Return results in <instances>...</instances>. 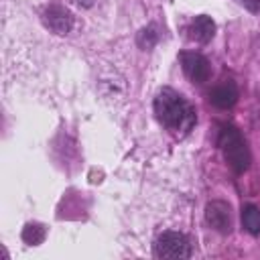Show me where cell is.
Instances as JSON below:
<instances>
[{
	"mask_svg": "<svg viewBox=\"0 0 260 260\" xmlns=\"http://www.w3.org/2000/svg\"><path fill=\"white\" fill-rule=\"evenodd\" d=\"M154 114L158 122L177 136H185L197 122L195 108L175 89L162 87L154 98Z\"/></svg>",
	"mask_w": 260,
	"mask_h": 260,
	"instance_id": "6da1fadb",
	"label": "cell"
},
{
	"mask_svg": "<svg viewBox=\"0 0 260 260\" xmlns=\"http://www.w3.org/2000/svg\"><path fill=\"white\" fill-rule=\"evenodd\" d=\"M43 22H45V26L51 32H55V35H67V32H71L75 18H73V14H71L69 8H65L61 4H49L43 10Z\"/></svg>",
	"mask_w": 260,
	"mask_h": 260,
	"instance_id": "277c9868",
	"label": "cell"
},
{
	"mask_svg": "<svg viewBox=\"0 0 260 260\" xmlns=\"http://www.w3.org/2000/svg\"><path fill=\"white\" fill-rule=\"evenodd\" d=\"M217 144L223 152V158L236 173H244L250 167V150L238 128L223 124L217 136Z\"/></svg>",
	"mask_w": 260,
	"mask_h": 260,
	"instance_id": "7a4b0ae2",
	"label": "cell"
},
{
	"mask_svg": "<svg viewBox=\"0 0 260 260\" xmlns=\"http://www.w3.org/2000/svg\"><path fill=\"white\" fill-rule=\"evenodd\" d=\"M154 256L162 260H183L191 256L189 238L181 232H162L154 240Z\"/></svg>",
	"mask_w": 260,
	"mask_h": 260,
	"instance_id": "3957f363",
	"label": "cell"
},
{
	"mask_svg": "<svg viewBox=\"0 0 260 260\" xmlns=\"http://www.w3.org/2000/svg\"><path fill=\"white\" fill-rule=\"evenodd\" d=\"M209 100H211L213 106H217L221 110L232 108L238 102V87H236V83L234 81H225V83L213 87L211 93H209Z\"/></svg>",
	"mask_w": 260,
	"mask_h": 260,
	"instance_id": "ba28073f",
	"label": "cell"
},
{
	"mask_svg": "<svg viewBox=\"0 0 260 260\" xmlns=\"http://www.w3.org/2000/svg\"><path fill=\"white\" fill-rule=\"evenodd\" d=\"M181 65H183L185 75L193 83H203L211 75V65H209V61L201 53H195V51L181 53Z\"/></svg>",
	"mask_w": 260,
	"mask_h": 260,
	"instance_id": "5b68a950",
	"label": "cell"
},
{
	"mask_svg": "<svg viewBox=\"0 0 260 260\" xmlns=\"http://www.w3.org/2000/svg\"><path fill=\"white\" fill-rule=\"evenodd\" d=\"M215 35V22L211 20V16H195V20L191 22L189 26V39L195 41V43H209Z\"/></svg>",
	"mask_w": 260,
	"mask_h": 260,
	"instance_id": "52a82bcc",
	"label": "cell"
},
{
	"mask_svg": "<svg viewBox=\"0 0 260 260\" xmlns=\"http://www.w3.org/2000/svg\"><path fill=\"white\" fill-rule=\"evenodd\" d=\"M242 225L250 234H260V209L256 205H246L242 209Z\"/></svg>",
	"mask_w": 260,
	"mask_h": 260,
	"instance_id": "30bf717a",
	"label": "cell"
},
{
	"mask_svg": "<svg viewBox=\"0 0 260 260\" xmlns=\"http://www.w3.org/2000/svg\"><path fill=\"white\" fill-rule=\"evenodd\" d=\"M156 41H158V32H156V28H154L152 24H148V26L140 28V30H138V35H136V45H138L142 51L152 49V47L156 45Z\"/></svg>",
	"mask_w": 260,
	"mask_h": 260,
	"instance_id": "8fae6325",
	"label": "cell"
},
{
	"mask_svg": "<svg viewBox=\"0 0 260 260\" xmlns=\"http://www.w3.org/2000/svg\"><path fill=\"white\" fill-rule=\"evenodd\" d=\"M75 4H79V6H83V8H91V6L95 4V0H75Z\"/></svg>",
	"mask_w": 260,
	"mask_h": 260,
	"instance_id": "4fadbf2b",
	"label": "cell"
},
{
	"mask_svg": "<svg viewBox=\"0 0 260 260\" xmlns=\"http://www.w3.org/2000/svg\"><path fill=\"white\" fill-rule=\"evenodd\" d=\"M205 221L219 234H228L232 230V209L225 201L213 199L205 205Z\"/></svg>",
	"mask_w": 260,
	"mask_h": 260,
	"instance_id": "8992f818",
	"label": "cell"
},
{
	"mask_svg": "<svg viewBox=\"0 0 260 260\" xmlns=\"http://www.w3.org/2000/svg\"><path fill=\"white\" fill-rule=\"evenodd\" d=\"M45 236H47V230H45L43 223H26V225L22 228V242L28 244V246H39V244H43Z\"/></svg>",
	"mask_w": 260,
	"mask_h": 260,
	"instance_id": "9c48e42d",
	"label": "cell"
},
{
	"mask_svg": "<svg viewBox=\"0 0 260 260\" xmlns=\"http://www.w3.org/2000/svg\"><path fill=\"white\" fill-rule=\"evenodd\" d=\"M242 6H246L248 10H252V12H258L260 10V0H238Z\"/></svg>",
	"mask_w": 260,
	"mask_h": 260,
	"instance_id": "7c38bea8",
	"label": "cell"
}]
</instances>
